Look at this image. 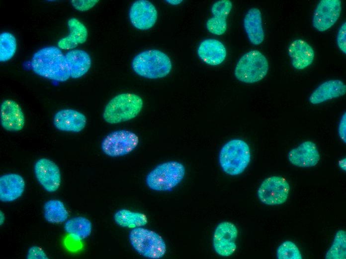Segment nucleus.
<instances>
[{
  "label": "nucleus",
  "mask_w": 346,
  "mask_h": 259,
  "mask_svg": "<svg viewBox=\"0 0 346 259\" xmlns=\"http://www.w3.org/2000/svg\"><path fill=\"white\" fill-rule=\"evenodd\" d=\"M32 71L37 75L57 82L70 78L65 55L57 46L43 47L35 52L31 60Z\"/></svg>",
  "instance_id": "1"
},
{
  "label": "nucleus",
  "mask_w": 346,
  "mask_h": 259,
  "mask_svg": "<svg viewBox=\"0 0 346 259\" xmlns=\"http://www.w3.org/2000/svg\"><path fill=\"white\" fill-rule=\"evenodd\" d=\"M133 71L138 75L148 79L162 78L172 69L169 57L157 49L144 51L134 57L132 62Z\"/></svg>",
  "instance_id": "2"
},
{
  "label": "nucleus",
  "mask_w": 346,
  "mask_h": 259,
  "mask_svg": "<svg viewBox=\"0 0 346 259\" xmlns=\"http://www.w3.org/2000/svg\"><path fill=\"white\" fill-rule=\"evenodd\" d=\"M143 106L142 99L132 93H122L113 97L105 106L103 118L110 124L131 120L136 117Z\"/></svg>",
  "instance_id": "3"
},
{
  "label": "nucleus",
  "mask_w": 346,
  "mask_h": 259,
  "mask_svg": "<svg viewBox=\"0 0 346 259\" xmlns=\"http://www.w3.org/2000/svg\"><path fill=\"white\" fill-rule=\"evenodd\" d=\"M250 148L240 139H233L221 148L219 155L221 167L226 174L235 176L242 173L251 161Z\"/></svg>",
  "instance_id": "4"
},
{
  "label": "nucleus",
  "mask_w": 346,
  "mask_h": 259,
  "mask_svg": "<svg viewBox=\"0 0 346 259\" xmlns=\"http://www.w3.org/2000/svg\"><path fill=\"white\" fill-rule=\"evenodd\" d=\"M185 174L184 165L176 161H170L157 165L147 175L146 183L154 191H169L176 186Z\"/></svg>",
  "instance_id": "5"
},
{
  "label": "nucleus",
  "mask_w": 346,
  "mask_h": 259,
  "mask_svg": "<svg viewBox=\"0 0 346 259\" xmlns=\"http://www.w3.org/2000/svg\"><path fill=\"white\" fill-rule=\"evenodd\" d=\"M129 239L133 249L144 257L159 259L166 253L167 246L163 238L156 232L143 227L132 229Z\"/></svg>",
  "instance_id": "6"
},
{
  "label": "nucleus",
  "mask_w": 346,
  "mask_h": 259,
  "mask_svg": "<svg viewBox=\"0 0 346 259\" xmlns=\"http://www.w3.org/2000/svg\"><path fill=\"white\" fill-rule=\"evenodd\" d=\"M269 68L265 56L257 50L244 54L239 60L235 69V76L240 81L254 83L263 79Z\"/></svg>",
  "instance_id": "7"
},
{
  "label": "nucleus",
  "mask_w": 346,
  "mask_h": 259,
  "mask_svg": "<svg viewBox=\"0 0 346 259\" xmlns=\"http://www.w3.org/2000/svg\"><path fill=\"white\" fill-rule=\"evenodd\" d=\"M139 137L128 130H118L107 134L102 140L101 148L107 156L119 157L128 154L136 148Z\"/></svg>",
  "instance_id": "8"
},
{
  "label": "nucleus",
  "mask_w": 346,
  "mask_h": 259,
  "mask_svg": "<svg viewBox=\"0 0 346 259\" xmlns=\"http://www.w3.org/2000/svg\"><path fill=\"white\" fill-rule=\"evenodd\" d=\"M290 190L287 181L283 177L273 176L266 178L257 191L260 200L267 205H279L287 200Z\"/></svg>",
  "instance_id": "9"
},
{
  "label": "nucleus",
  "mask_w": 346,
  "mask_h": 259,
  "mask_svg": "<svg viewBox=\"0 0 346 259\" xmlns=\"http://www.w3.org/2000/svg\"><path fill=\"white\" fill-rule=\"evenodd\" d=\"M238 229L231 222L224 221L216 227L213 238V246L215 252L219 256L228 257L235 252L236 240Z\"/></svg>",
  "instance_id": "10"
},
{
  "label": "nucleus",
  "mask_w": 346,
  "mask_h": 259,
  "mask_svg": "<svg viewBox=\"0 0 346 259\" xmlns=\"http://www.w3.org/2000/svg\"><path fill=\"white\" fill-rule=\"evenodd\" d=\"M342 3L340 0H322L317 4L312 17V24L323 32L333 26L340 16Z\"/></svg>",
  "instance_id": "11"
},
{
  "label": "nucleus",
  "mask_w": 346,
  "mask_h": 259,
  "mask_svg": "<svg viewBox=\"0 0 346 259\" xmlns=\"http://www.w3.org/2000/svg\"><path fill=\"white\" fill-rule=\"evenodd\" d=\"M37 180L48 192H54L59 188L61 175L58 165L52 160L45 158L38 160L34 166Z\"/></svg>",
  "instance_id": "12"
},
{
  "label": "nucleus",
  "mask_w": 346,
  "mask_h": 259,
  "mask_svg": "<svg viewBox=\"0 0 346 259\" xmlns=\"http://www.w3.org/2000/svg\"><path fill=\"white\" fill-rule=\"evenodd\" d=\"M129 19L132 24L139 30H148L155 24L158 12L154 5L146 0L135 1L129 10Z\"/></svg>",
  "instance_id": "13"
},
{
  "label": "nucleus",
  "mask_w": 346,
  "mask_h": 259,
  "mask_svg": "<svg viewBox=\"0 0 346 259\" xmlns=\"http://www.w3.org/2000/svg\"><path fill=\"white\" fill-rule=\"evenodd\" d=\"M2 127L9 131L21 130L25 125V117L20 106L12 100L3 101L0 107Z\"/></svg>",
  "instance_id": "14"
},
{
  "label": "nucleus",
  "mask_w": 346,
  "mask_h": 259,
  "mask_svg": "<svg viewBox=\"0 0 346 259\" xmlns=\"http://www.w3.org/2000/svg\"><path fill=\"white\" fill-rule=\"evenodd\" d=\"M288 159L296 166L311 167L318 164L320 159V155L316 144L313 141L308 140L291 149L288 152Z\"/></svg>",
  "instance_id": "15"
},
{
  "label": "nucleus",
  "mask_w": 346,
  "mask_h": 259,
  "mask_svg": "<svg viewBox=\"0 0 346 259\" xmlns=\"http://www.w3.org/2000/svg\"><path fill=\"white\" fill-rule=\"evenodd\" d=\"M53 124L61 131L77 133L85 128L86 118L84 114L77 110L63 109L55 114Z\"/></svg>",
  "instance_id": "16"
},
{
  "label": "nucleus",
  "mask_w": 346,
  "mask_h": 259,
  "mask_svg": "<svg viewBox=\"0 0 346 259\" xmlns=\"http://www.w3.org/2000/svg\"><path fill=\"white\" fill-rule=\"evenodd\" d=\"M232 8V3L229 0H221L213 3L211 12L213 16L208 19L206 26L208 31L212 34L221 35L227 28V17Z\"/></svg>",
  "instance_id": "17"
},
{
  "label": "nucleus",
  "mask_w": 346,
  "mask_h": 259,
  "mask_svg": "<svg viewBox=\"0 0 346 259\" xmlns=\"http://www.w3.org/2000/svg\"><path fill=\"white\" fill-rule=\"evenodd\" d=\"M288 54L292 66L297 70H303L313 62L315 52L312 47L304 40L293 41L288 48Z\"/></svg>",
  "instance_id": "18"
},
{
  "label": "nucleus",
  "mask_w": 346,
  "mask_h": 259,
  "mask_svg": "<svg viewBox=\"0 0 346 259\" xmlns=\"http://www.w3.org/2000/svg\"><path fill=\"white\" fill-rule=\"evenodd\" d=\"M197 53L202 61L212 66L221 64L227 55L226 49L224 44L215 39L203 40L199 45Z\"/></svg>",
  "instance_id": "19"
},
{
  "label": "nucleus",
  "mask_w": 346,
  "mask_h": 259,
  "mask_svg": "<svg viewBox=\"0 0 346 259\" xmlns=\"http://www.w3.org/2000/svg\"><path fill=\"white\" fill-rule=\"evenodd\" d=\"M23 178L16 173H8L0 177V200L2 202L14 201L23 194L25 188Z\"/></svg>",
  "instance_id": "20"
},
{
  "label": "nucleus",
  "mask_w": 346,
  "mask_h": 259,
  "mask_svg": "<svg viewBox=\"0 0 346 259\" xmlns=\"http://www.w3.org/2000/svg\"><path fill=\"white\" fill-rule=\"evenodd\" d=\"M67 24L69 34L60 39L57 42V47L61 50L74 49L79 44L84 43L88 36L87 28L77 18L69 19Z\"/></svg>",
  "instance_id": "21"
},
{
  "label": "nucleus",
  "mask_w": 346,
  "mask_h": 259,
  "mask_svg": "<svg viewBox=\"0 0 346 259\" xmlns=\"http://www.w3.org/2000/svg\"><path fill=\"white\" fill-rule=\"evenodd\" d=\"M346 93V86L340 80H330L320 84L311 94L309 101L314 105L339 98Z\"/></svg>",
  "instance_id": "22"
},
{
  "label": "nucleus",
  "mask_w": 346,
  "mask_h": 259,
  "mask_svg": "<svg viewBox=\"0 0 346 259\" xmlns=\"http://www.w3.org/2000/svg\"><path fill=\"white\" fill-rule=\"evenodd\" d=\"M65 55L70 78H81L90 68L91 59L86 51L74 49L69 50Z\"/></svg>",
  "instance_id": "23"
},
{
  "label": "nucleus",
  "mask_w": 346,
  "mask_h": 259,
  "mask_svg": "<svg viewBox=\"0 0 346 259\" xmlns=\"http://www.w3.org/2000/svg\"><path fill=\"white\" fill-rule=\"evenodd\" d=\"M244 27L251 43L258 45L263 41L264 32L259 9L253 7L248 11L244 18Z\"/></svg>",
  "instance_id": "24"
},
{
  "label": "nucleus",
  "mask_w": 346,
  "mask_h": 259,
  "mask_svg": "<svg viewBox=\"0 0 346 259\" xmlns=\"http://www.w3.org/2000/svg\"><path fill=\"white\" fill-rule=\"evenodd\" d=\"M114 220L118 226L131 229L143 227L148 223L147 217L144 213L126 209H121L115 212Z\"/></svg>",
  "instance_id": "25"
},
{
  "label": "nucleus",
  "mask_w": 346,
  "mask_h": 259,
  "mask_svg": "<svg viewBox=\"0 0 346 259\" xmlns=\"http://www.w3.org/2000/svg\"><path fill=\"white\" fill-rule=\"evenodd\" d=\"M43 211L45 220L50 223H63L69 216L64 203L59 200L53 199L47 201L44 205Z\"/></svg>",
  "instance_id": "26"
},
{
  "label": "nucleus",
  "mask_w": 346,
  "mask_h": 259,
  "mask_svg": "<svg viewBox=\"0 0 346 259\" xmlns=\"http://www.w3.org/2000/svg\"><path fill=\"white\" fill-rule=\"evenodd\" d=\"M65 231L80 240L88 237L91 234V222L84 217H75L67 220L64 226Z\"/></svg>",
  "instance_id": "27"
},
{
  "label": "nucleus",
  "mask_w": 346,
  "mask_h": 259,
  "mask_svg": "<svg viewBox=\"0 0 346 259\" xmlns=\"http://www.w3.org/2000/svg\"><path fill=\"white\" fill-rule=\"evenodd\" d=\"M326 259H346V232L340 230L335 236L333 243L326 254Z\"/></svg>",
  "instance_id": "28"
},
{
  "label": "nucleus",
  "mask_w": 346,
  "mask_h": 259,
  "mask_svg": "<svg viewBox=\"0 0 346 259\" xmlns=\"http://www.w3.org/2000/svg\"><path fill=\"white\" fill-rule=\"evenodd\" d=\"M17 49L15 37L8 32H3L0 34V61L5 62L10 60Z\"/></svg>",
  "instance_id": "29"
},
{
  "label": "nucleus",
  "mask_w": 346,
  "mask_h": 259,
  "mask_svg": "<svg viewBox=\"0 0 346 259\" xmlns=\"http://www.w3.org/2000/svg\"><path fill=\"white\" fill-rule=\"evenodd\" d=\"M276 258L278 259H302L301 252L293 242L286 241L277 249Z\"/></svg>",
  "instance_id": "30"
},
{
  "label": "nucleus",
  "mask_w": 346,
  "mask_h": 259,
  "mask_svg": "<svg viewBox=\"0 0 346 259\" xmlns=\"http://www.w3.org/2000/svg\"><path fill=\"white\" fill-rule=\"evenodd\" d=\"M74 8L80 11H87L98 3V0H72L70 1Z\"/></svg>",
  "instance_id": "31"
},
{
  "label": "nucleus",
  "mask_w": 346,
  "mask_h": 259,
  "mask_svg": "<svg viewBox=\"0 0 346 259\" xmlns=\"http://www.w3.org/2000/svg\"><path fill=\"white\" fill-rule=\"evenodd\" d=\"M66 248L71 252H77L82 248L81 240L72 235L69 234L65 239Z\"/></svg>",
  "instance_id": "32"
},
{
  "label": "nucleus",
  "mask_w": 346,
  "mask_h": 259,
  "mask_svg": "<svg viewBox=\"0 0 346 259\" xmlns=\"http://www.w3.org/2000/svg\"><path fill=\"white\" fill-rule=\"evenodd\" d=\"M337 43L340 50L346 53V22L341 26L337 35Z\"/></svg>",
  "instance_id": "33"
},
{
  "label": "nucleus",
  "mask_w": 346,
  "mask_h": 259,
  "mask_svg": "<svg viewBox=\"0 0 346 259\" xmlns=\"http://www.w3.org/2000/svg\"><path fill=\"white\" fill-rule=\"evenodd\" d=\"M26 258L27 259H48L45 252L40 247L33 246L28 250Z\"/></svg>",
  "instance_id": "34"
},
{
  "label": "nucleus",
  "mask_w": 346,
  "mask_h": 259,
  "mask_svg": "<svg viewBox=\"0 0 346 259\" xmlns=\"http://www.w3.org/2000/svg\"><path fill=\"white\" fill-rule=\"evenodd\" d=\"M338 133L341 139L344 142L346 141V114L345 112L342 115L338 127Z\"/></svg>",
  "instance_id": "35"
},
{
  "label": "nucleus",
  "mask_w": 346,
  "mask_h": 259,
  "mask_svg": "<svg viewBox=\"0 0 346 259\" xmlns=\"http://www.w3.org/2000/svg\"><path fill=\"white\" fill-rule=\"evenodd\" d=\"M346 158L339 161V167L343 170L346 171Z\"/></svg>",
  "instance_id": "36"
},
{
  "label": "nucleus",
  "mask_w": 346,
  "mask_h": 259,
  "mask_svg": "<svg viewBox=\"0 0 346 259\" xmlns=\"http://www.w3.org/2000/svg\"><path fill=\"white\" fill-rule=\"evenodd\" d=\"M166 1L173 5H177L180 3L182 0H167Z\"/></svg>",
  "instance_id": "37"
},
{
  "label": "nucleus",
  "mask_w": 346,
  "mask_h": 259,
  "mask_svg": "<svg viewBox=\"0 0 346 259\" xmlns=\"http://www.w3.org/2000/svg\"><path fill=\"white\" fill-rule=\"evenodd\" d=\"M5 220V216L3 214V213L0 211V225L2 224L4 222Z\"/></svg>",
  "instance_id": "38"
}]
</instances>
